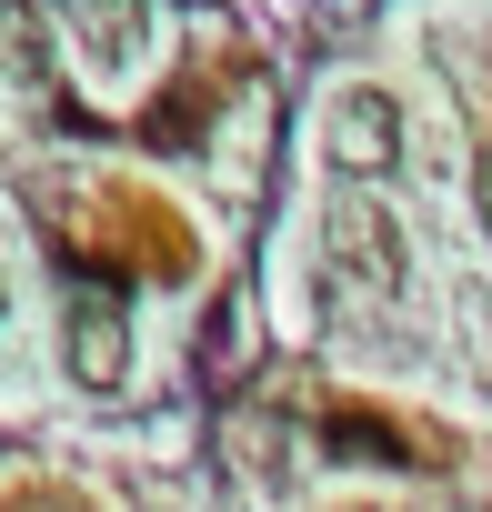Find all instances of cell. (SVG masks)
Returning a JSON list of instances; mask_svg holds the SVG:
<instances>
[{
  "instance_id": "cell-1",
  "label": "cell",
  "mask_w": 492,
  "mask_h": 512,
  "mask_svg": "<svg viewBox=\"0 0 492 512\" xmlns=\"http://www.w3.org/2000/svg\"><path fill=\"white\" fill-rule=\"evenodd\" d=\"M41 201H51V231L81 251L91 272H151V282H181V272L201 262L191 221H181L171 201H151V191H71V181H41Z\"/></svg>"
},
{
  "instance_id": "cell-2",
  "label": "cell",
  "mask_w": 492,
  "mask_h": 512,
  "mask_svg": "<svg viewBox=\"0 0 492 512\" xmlns=\"http://www.w3.org/2000/svg\"><path fill=\"white\" fill-rule=\"evenodd\" d=\"M322 272H332V292H352V302L402 292V231H392L382 201H342V211L322 221Z\"/></svg>"
},
{
  "instance_id": "cell-3",
  "label": "cell",
  "mask_w": 492,
  "mask_h": 512,
  "mask_svg": "<svg viewBox=\"0 0 492 512\" xmlns=\"http://www.w3.org/2000/svg\"><path fill=\"white\" fill-rule=\"evenodd\" d=\"M322 151L342 161V171H392L402 161V101L382 91V81H352V91H332V111H322Z\"/></svg>"
},
{
  "instance_id": "cell-4",
  "label": "cell",
  "mask_w": 492,
  "mask_h": 512,
  "mask_svg": "<svg viewBox=\"0 0 492 512\" xmlns=\"http://www.w3.org/2000/svg\"><path fill=\"white\" fill-rule=\"evenodd\" d=\"M121 352H131L121 302L111 292H71V372L81 382H121Z\"/></svg>"
},
{
  "instance_id": "cell-5",
  "label": "cell",
  "mask_w": 492,
  "mask_h": 512,
  "mask_svg": "<svg viewBox=\"0 0 492 512\" xmlns=\"http://www.w3.org/2000/svg\"><path fill=\"white\" fill-rule=\"evenodd\" d=\"M61 11H71V31H81V51L101 61V71H121L131 51H141V0H61Z\"/></svg>"
},
{
  "instance_id": "cell-6",
  "label": "cell",
  "mask_w": 492,
  "mask_h": 512,
  "mask_svg": "<svg viewBox=\"0 0 492 512\" xmlns=\"http://www.w3.org/2000/svg\"><path fill=\"white\" fill-rule=\"evenodd\" d=\"M472 211H482V231H492V151L472 161Z\"/></svg>"
}]
</instances>
